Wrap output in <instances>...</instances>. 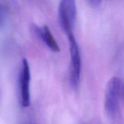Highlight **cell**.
Wrapping results in <instances>:
<instances>
[{
    "instance_id": "obj_1",
    "label": "cell",
    "mask_w": 124,
    "mask_h": 124,
    "mask_svg": "<svg viewBox=\"0 0 124 124\" xmlns=\"http://www.w3.org/2000/svg\"><path fill=\"white\" fill-rule=\"evenodd\" d=\"M70 55V82L74 89H77L80 82L81 71V57L78 44L73 34L67 35Z\"/></svg>"
},
{
    "instance_id": "obj_2",
    "label": "cell",
    "mask_w": 124,
    "mask_h": 124,
    "mask_svg": "<svg viewBox=\"0 0 124 124\" xmlns=\"http://www.w3.org/2000/svg\"><path fill=\"white\" fill-rule=\"evenodd\" d=\"M121 88V79L117 77L111 78L107 84L104 107L107 115L111 117H115L118 111Z\"/></svg>"
},
{
    "instance_id": "obj_3",
    "label": "cell",
    "mask_w": 124,
    "mask_h": 124,
    "mask_svg": "<svg viewBox=\"0 0 124 124\" xmlns=\"http://www.w3.org/2000/svg\"><path fill=\"white\" fill-rule=\"evenodd\" d=\"M59 19L61 27L67 35L73 33L76 15L75 0H60Z\"/></svg>"
},
{
    "instance_id": "obj_4",
    "label": "cell",
    "mask_w": 124,
    "mask_h": 124,
    "mask_svg": "<svg viewBox=\"0 0 124 124\" xmlns=\"http://www.w3.org/2000/svg\"><path fill=\"white\" fill-rule=\"evenodd\" d=\"M30 70L27 59H23L21 65L19 76V90L21 104L23 107H28L30 104Z\"/></svg>"
},
{
    "instance_id": "obj_5",
    "label": "cell",
    "mask_w": 124,
    "mask_h": 124,
    "mask_svg": "<svg viewBox=\"0 0 124 124\" xmlns=\"http://www.w3.org/2000/svg\"><path fill=\"white\" fill-rule=\"evenodd\" d=\"M34 31L50 50L54 52H60L59 45L47 25H45L42 27L35 26L34 27Z\"/></svg>"
},
{
    "instance_id": "obj_6",
    "label": "cell",
    "mask_w": 124,
    "mask_h": 124,
    "mask_svg": "<svg viewBox=\"0 0 124 124\" xmlns=\"http://www.w3.org/2000/svg\"><path fill=\"white\" fill-rule=\"evenodd\" d=\"M102 0H88L90 4L94 7H96V6H99L101 3Z\"/></svg>"
},
{
    "instance_id": "obj_7",
    "label": "cell",
    "mask_w": 124,
    "mask_h": 124,
    "mask_svg": "<svg viewBox=\"0 0 124 124\" xmlns=\"http://www.w3.org/2000/svg\"><path fill=\"white\" fill-rule=\"evenodd\" d=\"M0 21H1V12H0Z\"/></svg>"
},
{
    "instance_id": "obj_8",
    "label": "cell",
    "mask_w": 124,
    "mask_h": 124,
    "mask_svg": "<svg viewBox=\"0 0 124 124\" xmlns=\"http://www.w3.org/2000/svg\"><path fill=\"white\" fill-rule=\"evenodd\" d=\"M123 91H124V88H123Z\"/></svg>"
}]
</instances>
